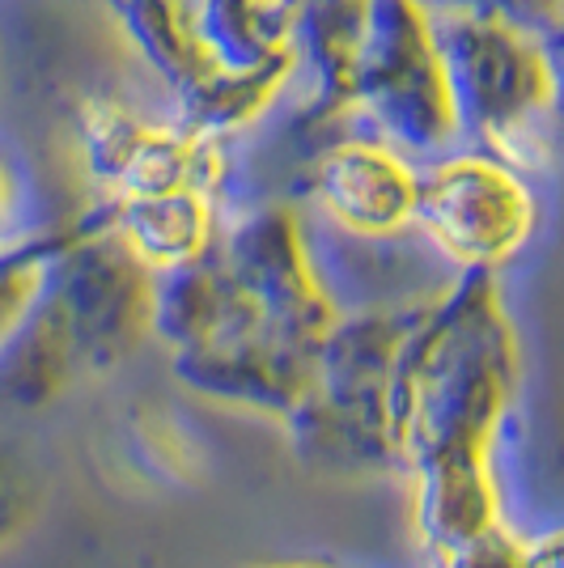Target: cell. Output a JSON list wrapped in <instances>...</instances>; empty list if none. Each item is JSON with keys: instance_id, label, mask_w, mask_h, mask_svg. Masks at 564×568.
Here are the masks:
<instances>
[{"instance_id": "6da1fadb", "label": "cell", "mask_w": 564, "mask_h": 568, "mask_svg": "<svg viewBox=\"0 0 564 568\" xmlns=\"http://www.w3.org/2000/svg\"><path fill=\"white\" fill-rule=\"evenodd\" d=\"M522 353L496 276H459L421 306L391 382V446L407 484L496 475Z\"/></svg>"}, {"instance_id": "7a4b0ae2", "label": "cell", "mask_w": 564, "mask_h": 568, "mask_svg": "<svg viewBox=\"0 0 564 568\" xmlns=\"http://www.w3.org/2000/svg\"><path fill=\"white\" fill-rule=\"evenodd\" d=\"M158 276L128 255L98 213L69 225L48 288L0 353V407L34 412L77 378L111 374L153 335Z\"/></svg>"}, {"instance_id": "3957f363", "label": "cell", "mask_w": 564, "mask_h": 568, "mask_svg": "<svg viewBox=\"0 0 564 568\" xmlns=\"http://www.w3.org/2000/svg\"><path fill=\"white\" fill-rule=\"evenodd\" d=\"M416 314L421 306L340 314L335 332L319 353L306 399L284 420L298 458L340 475L395 467L391 382Z\"/></svg>"}, {"instance_id": "277c9868", "label": "cell", "mask_w": 564, "mask_h": 568, "mask_svg": "<svg viewBox=\"0 0 564 568\" xmlns=\"http://www.w3.org/2000/svg\"><path fill=\"white\" fill-rule=\"evenodd\" d=\"M429 22L459 141L522 174L543 166L556 144V77L543 39L501 22Z\"/></svg>"}, {"instance_id": "5b68a950", "label": "cell", "mask_w": 564, "mask_h": 568, "mask_svg": "<svg viewBox=\"0 0 564 568\" xmlns=\"http://www.w3.org/2000/svg\"><path fill=\"white\" fill-rule=\"evenodd\" d=\"M340 136H370L416 166L459 144L433 22L412 0H374Z\"/></svg>"}, {"instance_id": "8992f818", "label": "cell", "mask_w": 564, "mask_h": 568, "mask_svg": "<svg viewBox=\"0 0 564 568\" xmlns=\"http://www.w3.org/2000/svg\"><path fill=\"white\" fill-rule=\"evenodd\" d=\"M412 230L454 276H496L540 230V195L493 153L459 149L421 166Z\"/></svg>"}, {"instance_id": "52a82bcc", "label": "cell", "mask_w": 564, "mask_h": 568, "mask_svg": "<svg viewBox=\"0 0 564 568\" xmlns=\"http://www.w3.org/2000/svg\"><path fill=\"white\" fill-rule=\"evenodd\" d=\"M77 153L85 174L115 195H158V191H209L225 204L230 191V144L195 136L183 123L144 119L128 102L90 98L77 111Z\"/></svg>"}, {"instance_id": "ba28073f", "label": "cell", "mask_w": 564, "mask_h": 568, "mask_svg": "<svg viewBox=\"0 0 564 568\" xmlns=\"http://www.w3.org/2000/svg\"><path fill=\"white\" fill-rule=\"evenodd\" d=\"M421 166L370 136L323 144L306 170L310 216L353 237H400L416 221Z\"/></svg>"}, {"instance_id": "9c48e42d", "label": "cell", "mask_w": 564, "mask_h": 568, "mask_svg": "<svg viewBox=\"0 0 564 568\" xmlns=\"http://www.w3.org/2000/svg\"><path fill=\"white\" fill-rule=\"evenodd\" d=\"M374 0H302L293 22V72L306 77L298 132L340 141V119L353 98L356 55L365 43Z\"/></svg>"}, {"instance_id": "30bf717a", "label": "cell", "mask_w": 564, "mask_h": 568, "mask_svg": "<svg viewBox=\"0 0 564 568\" xmlns=\"http://www.w3.org/2000/svg\"><path fill=\"white\" fill-rule=\"evenodd\" d=\"M98 221L128 246V255L153 276L204 263L225 230V204L209 191H158L115 195L94 209Z\"/></svg>"}, {"instance_id": "8fae6325", "label": "cell", "mask_w": 564, "mask_h": 568, "mask_svg": "<svg viewBox=\"0 0 564 568\" xmlns=\"http://www.w3.org/2000/svg\"><path fill=\"white\" fill-rule=\"evenodd\" d=\"M293 81V60L268 64V69L234 72L204 60L191 72L174 98V123H183L195 136H212V141H230L238 132H246L251 123L272 111V102Z\"/></svg>"}, {"instance_id": "7c38bea8", "label": "cell", "mask_w": 564, "mask_h": 568, "mask_svg": "<svg viewBox=\"0 0 564 568\" xmlns=\"http://www.w3.org/2000/svg\"><path fill=\"white\" fill-rule=\"evenodd\" d=\"M195 39L212 64L234 72L293 60L298 0H195Z\"/></svg>"}, {"instance_id": "4fadbf2b", "label": "cell", "mask_w": 564, "mask_h": 568, "mask_svg": "<svg viewBox=\"0 0 564 568\" xmlns=\"http://www.w3.org/2000/svg\"><path fill=\"white\" fill-rule=\"evenodd\" d=\"M119 30L170 90H179L209 55L195 39V0H102Z\"/></svg>"}, {"instance_id": "5bb4252c", "label": "cell", "mask_w": 564, "mask_h": 568, "mask_svg": "<svg viewBox=\"0 0 564 568\" xmlns=\"http://www.w3.org/2000/svg\"><path fill=\"white\" fill-rule=\"evenodd\" d=\"M69 237L64 230H48V234H30L26 242L0 251V353L13 344V335L22 332L30 310L39 306L43 288H48V272L60 246Z\"/></svg>"}, {"instance_id": "9a60e30c", "label": "cell", "mask_w": 564, "mask_h": 568, "mask_svg": "<svg viewBox=\"0 0 564 568\" xmlns=\"http://www.w3.org/2000/svg\"><path fill=\"white\" fill-rule=\"evenodd\" d=\"M424 18H463V22H501L522 34L552 39L564 26V0H412Z\"/></svg>"}, {"instance_id": "2e32d148", "label": "cell", "mask_w": 564, "mask_h": 568, "mask_svg": "<svg viewBox=\"0 0 564 568\" xmlns=\"http://www.w3.org/2000/svg\"><path fill=\"white\" fill-rule=\"evenodd\" d=\"M39 505H43V488L34 471L26 467L18 450L0 446V547L22 539L30 521L39 518Z\"/></svg>"}, {"instance_id": "e0dca14e", "label": "cell", "mask_w": 564, "mask_h": 568, "mask_svg": "<svg viewBox=\"0 0 564 568\" xmlns=\"http://www.w3.org/2000/svg\"><path fill=\"white\" fill-rule=\"evenodd\" d=\"M429 568H531V539H522L501 521L471 544L429 556Z\"/></svg>"}, {"instance_id": "ac0fdd59", "label": "cell", "mask_w": 564, "mask_h": 568, "mask_svg": "<svg viewBox=\"0 0 564 568\" xmlns=\"http://www.w3.org/2000/svg\"><path fill=\"white\" fill-rule=\"evenodd\" d=\"M22 204H26L22 174L0 153V251H9V246H18V242L30 237L22 230Z\"/></svg>"}, {"instance_id": "d6986e66", "label": "cell", "mask_w": 564, "mask_h": 568, "mask_svg": "<svg viewBox=\"0 0 564 568\" xmlns=\"http://www.w3.org/2000/svg\"><path fill=\"white\" fill-rule=\"evenodd\" d=\"M543 48L552 60V77H556V141H564V26L552 39H543Z\"/></svg>"}, {"instance_id": "ffe728a7", "label": "cell", "mask_w": 564, "mask_h": 568, "mask_svg": "<svg viewBox=\"0 0 564 568\" xmlns=\"http://www.w3.org/2000/svg\"><path fill=\"white\" fill-rule=\"evenodd\" d=\"M531 568H564V526L543 539H531Z\"/></svg>"}, {"instance_id": "44dd1931", "label": "cell", "mask_w": 564, "mask_h": 568, "mask_svg": "<svg viewBox=\"0 0 564 568\" xmlns=\"http://www.w3.org/2000/svg\"><path fill=\"white\" fill-rule=\"evenodd\" d=\"M259 568H335V565H323V560H281V565H259Z\"/></svg>"}]
</instances>
